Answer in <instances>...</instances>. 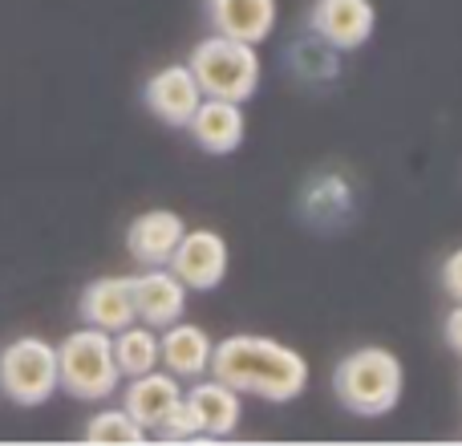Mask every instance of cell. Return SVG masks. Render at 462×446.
<instances>
[{"instance_id":"obj_5","label":"cell","mask_w":462,"mask_h":446,"mask_svg":"<svg viewBox=\"0 0 462 446\" xmlns=\"http://www.w3.org/2000/svg\"><path fill=\"white\" fill-rule=\"evenodd\" d=\"M57 386V345L45 337H16L0 349V394L16 406H45Z\"/></svg>"},{"instance_id":"obj_11","label":"cell","mask_w":462,"mask_h":446,"mask_svg":"<svg viewBox=\"0 0 462 446\" xmlns=\"http://www.w3.org/2000/svg\"><path fill=\"white\" fill-rule=\"evenodd\" d=\"M276 0H208L211 33L247 45H263L276 33Z\"/></svg>"},{"instance_id":"obj_15","label":"cell","mask_w":462,"mask_h":446,"mask_svg":"<svg viewBox=\"0 0 462 446\" xmlns=\"http://www.w3.org/2000/svg\"><path fill=\"white\" fill-rule=\"evenodd\" d=\"M179 398H183L179 377L159 374V369H146V374L130 377V386L122 390V410H126V414L134 418L146 434H151L154 426H159L162 418L179 406Z\"/></svg>"},{"instance_id":"obj_9","label":"cell","mask_w":462,"mask_h":446,"mask_svg":"<svg viewBox=\"0 0 462 446\" xmlns=\"http://www.w3.org/2000/svg\"><path fill=\"white\" fill-rule=\"evenodd\" d=\"M130 288H134V317L151 329H167L175 321H183L187 312V284L167 268H146L143 276H130Z\"/></svg>"},{"instance_id":"obj_4","label":"cell","mask_w":462,"mask_h":446,"mask_svg":"<svg viewBox=\"0 0 462 446\" xmlns=\"http://www.w3.org/2000/svg\"><path fill=\"white\" fill-rule=\"evenodd\" d=\"M187 65H191L203 98H224V102H239V106H244L247 98H255L260 73H263L255 45L219 37V33L203 37L199 45L191 49V61Z\"/></svg>"},{"instance_id":"obj_1","label":"cell","mask_w":462,"mask_h":446,"mask_svg":"<svg viewBox=\"0 0 462 446\" xmlns=\"http://www.w3.org/2000/svg\"><path fill=\"white\" fill-rule=\"evenodd\" d=\"M211 377L227 382L236 394L263 402H296L309 386V361L300 349L260 333H236L211 345Z\"/></svg>"},{"instance_id":"obj_6","label":"cell","mask_w":462,"mask_h":446,"mask_svg":"<svg viewBox=\"0 0 462 446\" xmlns=\"http://www.w3.org/2000/svg\"><path fill=\"white\" fill-rule=\"evenodd\" d=\"M227 264H231V252H227V239L211 228H187L179 236L175 252H171L167 268L175 272L179 280L187 284V293H211V288L224 284L227 276Z\"/></svg>"},{"instance_id":"obj_17","label":"cell","mask_w":462,"mask_h":446,"mask_svg":"<svg viewBox=\"0 0 462 446\" xmlns=\"http://www.w3.org/2000/svg\"><path fill=\"white\" fill-rule=\"evenodd\" d=\"M114 361H118L122 377H138L146 369H159V329L143 325V321L118 329L114 333Z\"/></svg>"},{"instance_id":"obj_10","label":"cell","mask_w":462,"mask_h":446,"mask_svg":"<svg viewBox=\"0 0 462 446\" xmlns=\"http://www.w3.org/2000/svg\"><path fill=\"white\" fill-rule=\"evenodd\" d=\"M183 402H187V410H191V418H195L199 442L236 434L239 414H244V394H236L227 382H219V377H211V382L195 377L191 390L183 394Z\"/></svg>"},{"instance_id":"obj_3","label":"cell","mask_w":462,"mask_h":446,"mask_svg":"<svg viewBox=\"0 0 462 446\" xmlns=\"http://www.w3.org/2000/svg\"><path fill=\"white\" fill-rule=\"evenodd\" d=\"M57 386L78 402H106L122 386L114 361V333L106 329H78L57 345Z\"/></svg>"},{"instance_id":"obj_8","label":"cell","mask_w":462,"mask_h":446,"mask_svg":"<svg viewBox=\"0 0 462 446\" xmlns=\"http://www.w3.org/2000/svg\"><path fill=\"white\" fill-rule=\"evenodd\" d=\"M143 102L162 126L183 130L187 122H191L195 106L203 102V89H199V81H195L191 65H162V70L146 81Z\"/></svg>"},{"instance_id":"obj_20","label":"cell","mask_w":462,"mask_h":446,"mask_svg":"<svg viewBox=\"0 0 462 446\" xmlns=\"http://www.w3.org/2000/svg\"><path fill=\"white\" fill-rule=\"evenodd\" d=\"M442 337H447L450 353H458L462 358V301H455V309H450L447 321H442Z\"/></svg>"},{"instance_id":"obj_12","label":"cell","mask_w":462,"mask_h":446,"mask_svg":"<svg viewBox=\"0 0 462 446\" xmlns=\"http://www.w3.org/2000/svg\"><path fill=\"white\" fill-rule=\"evenodd\" d=\"M159 366H167V374L179 377V382L208 377V366H211L208 329L191 325V321H175V325L159 329Z\"/></svg>"},{"instance_id":"obj_14","label":"cell","mask_w":462,"mask_h":446,"mask_svg":"<svg viewBox=\"0 0 462 446\" xmlns=\"http://www.w3.org/2000/svg\"><path fill=\"white\" fill-rule=\"evenodd\" d=\"M78 312L86 325L106 329V333H118V329L134 325V288H130V276H102L89 280L81 288Z\"/></svg>"},{"instance_id":"obj_13","label":"cell","mask_w":462,"mask_h":446,"mask_svg":"<svg viewBox=\"0 0 462 446\" xmlns=\"http://www.w3.org/2000/svg\"><path fill=\"white\" fill-rule=\"evenodd\" d=\"M183 130H191V138H195V146H199V151L231 154V151H239V143H244V135H247L244 106H239V102H224V98H203Z\"/></svg>"},{"instance_id":"obj_18","label":"cell","mask_w":462,"mask_h":446,"mask_svg":"<svg viewBox=\"0 0 462 446\" xmlns=\"http://www.w3.org/2000/svg\"><path fill=\"white\" fill-rule=\"evenodd\" d=\"M81 439L94 442V446H138V442H146V431L126 414V410H97V414L86 423Z\"/></svg>"},{"instance_id":"obj_7","label":"cell","mask_w":462,"mask_h":446,"mask_svg":"<svg viewBox=\"0 0 462 446\" xmlns=\"http://www.w3.org/2000/svg\"><path fill=\"white\" fill-rule=\"evenodd\" d=\"M309 29L317 33L325 45L353 53L361 49L377 29V8L374 0H312L309 8Z\"/></svg>"},{"instance_id":"obj_19","label":"cell","mask_w":462,"mask_h":446,"mask_svg":"<svg viewBox=\"0 0 462 446\" xmlns=\"http://www.w3.org/2000/svg\"><path fill=\"white\" fill-rule=\"evenodd\" d=\"M439 280H442V293H447L450 301H462V247H455V252L442 260Z\"/></svg>"},{"instance_id":"obj_2","label":"cell","mask_w":462,"mask_h":446,"mask_svg":"<svg viewBox=\"0 0 462 446\" xmlns=\"http://www.w3.org/2000/svg\"><path fill=\"white\" fill-rule=\"evenodd\" d=\"M402 390H406V366L385 345H361L345 353L333 369V394L357 418H385L398 410Z\"/></svg>"},{"instance_id":"obj_16","label":"cell","mask_w":462,"mask_h":446,"mask_svg":"<svg viewBox=\"0 0 462 446\" xmlns=\"http://www.w3.org/2000/svg\"><path fill=\"white\" fill-rule=\"evenodd\" d=\"M183 231H187V223H183V216H175V211H167V208L143 211V216L126 228V247L143 268H159V264L171 260V252H175Z\"/></svg>"}]
</instances>
